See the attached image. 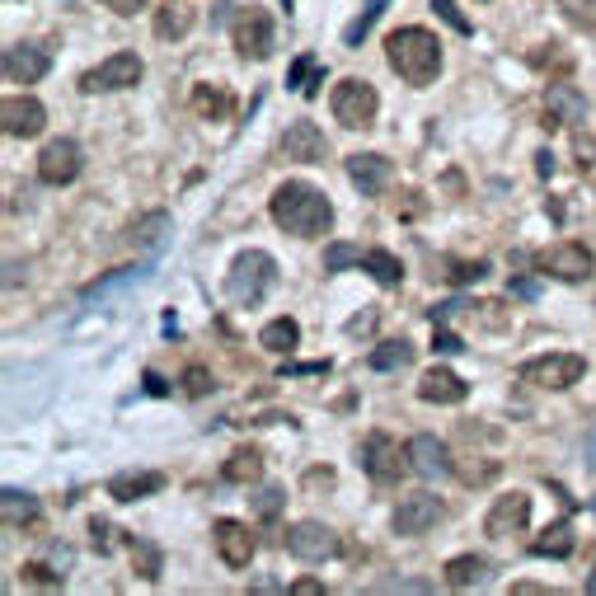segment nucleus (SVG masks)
Segmentation results:
<instances>
[{
  "mask_svg": "<svg viewBox=\"0 0 596 596\" xmlns=\"http://www.w3.org/2000/svg\"><path fill=\"white\" fill-rule=\"evenodd\" d=\"M442 517H446L442 498H432V493H409V498H399V507H395V531L399 535H423Z\"/></svg>",
  "mask_w": 596,
  "mask_h": 596,
  "instance_id": "obj_15",
  "label": "nucleus"
},
{
  "mask_svg": "<svg viewBox=\"0 0 596 596\" xmlns=\"http://www.w3.org/2000/svg\"><path fill=\"white\" fill-rule=\"evenodd\" d=\"M259 343H263V348H268V352H291V348H296V343H301V324H296V320H287V315H282V320L263 324Z\"/></svg>",
  "mask_w": 596,
  "mask_h": 596,
  "instance_id": "obj_32",
  "label": "nucleus"
},
{
  "mask_svg": "<svg viewBox=\"0 0 596 596\" xmlns=\"http://www.w3.org/2000/svg\"><path fill=\"white\" fill-rule=\"evenodd\" d=\"M582 376H587V357H578V352H545V357H531L521 367V381L535 390H568Z\"/></svg>",
  "mask_w": 596,
  "mask_h": 596,
  "instance_id": "obj_5",
  "label": "nucleus"
},
{
  "mask_svg": "<svg viewBox=\"0 0 596 596\" xmlns=\"http://www.w3.org/2000/svg\"><path fill=\"white\" fill-rule=\"evenodd\" d=\"M413 362V343L409 338H385V343H376L367 357V367L371 371H399V367H409Z\"/></svg>",
  "mask_w": 596,
  "mask_h": 596,
  "instance_id": "obj_28",
  "label": "nucleus"
},
{
  "mask_svg": "<svg viewBox=\"0 0 596 596\" xmlns=\"http://www.w3.org/2000/svg\"><path fill=\"white\" fill-rule=\"evenodd\" d=\"M535 268L559 277V282H587L592 268H596V259H592V249L578 245V240H559L554 249H545V254L535 259Z\"/></svg>",
  "mask_w": 596,
  "mask_h": 596,
  "instance_id": "obj_10",
  "label": "nucleus"
},
{
  "mask_svg": "<svg viewBox=\"0 0 596 596\" xmlns=\"http://www.w3.org/2000/svg\"><path fill=\"white\" fill-rule=\"evenodd\" d=\"M362 465L376 484H399L404 470H413L409 460V446H399L390 432H371L367 442H362Z\"/></svg>",
  "mask_w": 596,
  "mask_h": 596,
  "instance_id": "obj_6",
  "label": "nucleus"
},
{
  "mask_svg": "<svg viewBox=\"0 0 596 596\" xmlns=\"http://www.w3.org/2000/svg\"><path fill=\"white\" fill-rule=\"evenodd\" d=\"M362 259H367V254L357 245H329L324 249V268H329V273H343V268H352V263H362Z\"/></svg>",
  "mask_w": 596,
  "mask_h": 596,
  "instance_id": "obj_38",
  "label": "nucleus"
},
{
  "mask_svg": "<svg viewBox=\"0 0 596 596\" xmlns=\"http://www.w3.org/2000/svg\"><path fill=\"white\" fill-rule=\"evenodd\" d=\"M432 10H437V15H442L446 19V24H451V29H456L460 33V38H470V19H465V15H460V10H456V0H432Z\"/></svg>",
  "mask_w": 596,
  "mask_h": 596,
  "instance_id": "obj_39",
  "label": "nucleus"
},
{
  "mask_svg": "<svg viewBox=\"0 0 596 596\" xmlns=\"http://www.w3.org/2000/svg\"><path fill=\"white\" fill-rule=\"evenodd\" d=\"M193 113L202 123H226L235 118V94L226 85H193Z\"/></svg>",
  "mask_w": 596,
  "mask_h": 596,
  "instance_id": "obj_24",
  "label": "nucleus"
},
{
  "mask_svg": "<svg viewBox=\"0 0 596 596\" xmlns=\"http://www.w3.org/2000/svg\"><path fill=\"white\" fill-rule=\"evenodd\" d=\"M512 592H517V596H540V592H545V587H535V582H517Z\"/></svg>",
  "mask_w": 596,
  "mask_h": 596,
  "instance_id": "obj_51",
  "label": "nucleus"
},
{
  "mask_svg": "<svg viewBox=\"0 0 596 596\" xmlns=\"http://www.w3.org/2000/svg\"><path fill=\"white\" fill-rule=\"evenodd\" d=\"M90 535H94V550H108V521L94 517L90 521Z\"/></svg>",
  "mask_w": 596,
  "mask_h": 596,
  "instance_id": "obj_47",
  "label": "nucleus"
},
{
  "mask_svg": "<svg viewBox=\"0 0 596 596\" xmlns=\"http://www.w3.org/2000/svg\"><path fill=\"white\" fill-rule=\"evenodd\" d=\"M282 155H287V160H301V165H324V160H329V141H324V132L310 123V118H301V123L287 127Z\"/></svg>",
  "mask_w": 596,
  "mask_h": 596,
  "instance_id": "obj_17",
  "label": "nucleus"
},
{
  "mask_svg": "<svg viewBox=\"0 0 596 596\" xmlns=\"http://www.w3.org/2000/svg\"><path fill=\"white\" fill-rule=\"evenodd\" d=\"M362 268H367L381 287H399L404 282V263L390 254V249H367V259H362Z\"/></svg>",
  "mask_w": 596,
  "mask_h": 596,
  "instance_id": "obj_30",
  "label": "nucleus"
},
{
  "mask_svg": "<svg viewBox=\"0 0 596 596\" xmlns=\"http://www.w3.org/2000/svg\"><path fill=\"white\" fill-rule=\"evenodd\" d=\"M385 57L395 66V76L404 80V85H413V90L432 85L437 71H442V43H437V33L418 29V24L390 33V38H385Z\"/></svg>",
  "mask_w": 596,
  "mask_h": 596,
  "instance_id": "obj_2",
  "label": "nucleus"
},
{
  "mask_svg": "<svg viewBox=\"0 0 596 596\" xmlns=\"http://www.w3.org/2000/svg\"><path fill=\"white\" fill-rule=\"evenodd\" d=\"M212 545L216 554H221V564L226 568H249V559H254V535H249L245 521H235V517H221L212 526Z\"/></svg>",
  "mask_w": 596,
  "mask_h": 596,
  "instance_id": "obj_13",
  "label": "nucleus"
},
{
  "mask_svg": "<svg viewBox=\"0 0 596 596\" xmlns=\"http://www.w3.org/2000/svg\"><path fill=\"white\" fill-rule=\"evenodd\" d=\"M587 596H596V578H587Z\"/></svg>",
  "mask_w": 596,
  "mask_h": 596,
  "instance_id": "obj_52",
  "label": "nucleus"
},
{
  "mask_svg": "<svg viewBox=\"0 0 596 596\" xmlns=\"http://www.w3.org/2000/svg\"><path fill=\"white\" fill-rule=\"evenodd\" d=\"M47 66H52L47 47H38V43L5 47V80H10V85H38V80L47 76Z\"/></svg>",
  "mask_w": 596,
  "mask_h": 596,
  "instance_id": "obj_16",
  "label": "nucleus"
},
{
  "mask_svg": "<svg viewBox=\"0 0 596 596\" xmlns=\"http://www.w3.org/2000/svg\"><path fill=\"white\" fill-rule=\"evenodd\" d=\"M287 85H291L296 94L315 99V94H320V85H324V66H320V57H315V52H301V57L291 62V71H287Z\"/></svg>",
  "mask_w": 596,
  "mask_h": 596,
  "instance_id": "obj_27",
  "label": "nucleus"
},
{
  "mask_svg": "<svg viewBox=\"0 0 596 596\" xmlns=\"http://www.w3.org/2000/svg\"><path fill=\"white\" fill-rule=\"evenodd\" d=\"M484 559H479V554H456V559H451V564L442 568V578H446V587H451V592H470V587H479V582H484Z\"/></svg>",
  "mask_w": 596,
  "mask_h": 596,
  "instance_id": "obj_26",
  "label": "nucleus"
},
{
  "mask_svg": "<svg viewBox=\"0 0 596 596\" xmlns=\"http://www.w3.org/2000/svg\"><path fill=\"white\" fill-rule=\"evenodd\" d=\"M80 169H85V155H80V141H71V137L47 141L43 155H38V179H43V184H52V188L76 184Z\"/></svg>",
  "mask_w": 596,
  "mask_h": 596,
  "instance_id": "obj_9",
  "label": "nucleus"
},
{
  "mask_svg": "<svg viewBox=\"0 0 596 596\" xmlns=\"http://www.w3.org/2000/svg\"><path fill=\"white\" fill-rule=\"evenodd\" d=\"M198 24V10L188 5V0H165L160 10H155V38H165V43H179L188 38Z\"/></svg>",
  "mask_w": 596,
  "mask_h": 596,
  "instance_id": "obj_22",
  "label": "nucleus"
},
{
  "mask_svg": "<svg viewBox=\"0 0 596 596\" xmlns=\"http://www.w3.org/2000/svg\"><path fill=\"white\" fill-rule=\"evenodd\" d=\"M165 226H169V216H165V212L146 216V221L137 226V240H141V245H155V240H160V230H165Z\"/></svg>",
  "mask_w": 596,
  "mask_h": 596,
  "instance_id": "obj_41",
  "label": "nucleus"
},
{
  "mask_svg": "<svg viewBox=\"0 0 596 596\" xmlns=\"http://www.w3.org/2000/svg\"><path fill=\"white\" fill-rule=\"evenodd\" d=\"M592 512H596V498H592Z\"/></svg>",
  "mask_w": 596,
  "mask_h": 596,
  "instance_id": "obj_54",
  "label": "nucleus"
},
{
  "mask_svg": "<svg viewBox=\"0 0 596 596\" xmlns=\"http://www.w3.org/2000/svg\"><path fill=\"white\" fill-rule=\"evenodd\" d=\"M0 507H5V526H10V531H15V526H33V521H38V503H33L29 493L5 489Z\"/></svg>",
  "mask_w": 596,
  "mask_h": 596,
  "instance_id": "obj_33",
  "label": "nucleus"
},
{
  "mask_svg": "<svg viewBox=\"0 0 596 596\" xmlns=\"http://www.w3.org/2000/svg\"><path fill=\"white\" fill-rule=\"evenodd\" d=\"M160 489H165V474L160 470H127L108 479V498H118V503H137V498H151Z\"/></svg>",
  "mask_w": 596,
  "mask_h": 596,
  "instance_id": "obj_21",
  "label": "nucleus"
},
{
  "mask_svg": "<svg viewBox=\"0 0 596 596\" xmlns=\"http://www.w3.org/2000/svg\"><path fill=\"white\" fill-rule=\"evenodd\" d=\"M484 273H489L484 259H442V277L456 282V287H470V282H479Z\"/></svg>",
  "mask_w": 596,
  "mask_h": 596,
  "instance_id": "obj_36",
  "label": "nucleus"
},
{
  "mask_svg": "<svg viewBox=\"0 0 596 596\" xmlns=\"http://www.w3.org/2000/svg\"><path fill=\"white\" fill-rule=\"evenodd\" d=\"M141 76H146V62H141L137 52H113V57H104L94 71H85V76H80V90H85V94L132 90V85H141Z\"/></svg>",
  "mask_w": 596,
  "mask_h": 596,
  "instance_id": "obj_7",
  "label": "nucleus"
},
{
  "mask_svg": "<svg viewBox=\"0 0 596 596\" xmlns=\"http://www.w3.org/2000/svg\"><path fill=\"white\" fill-rule=\"evenodd\" d=\"M526 521H531V498L526 493H503V498H493L489 517H484V535L507 540V535L526 531Z\"/></svg>",
  "mask_w": 596,
  "mask_h": 596,
  "instance_id": "obj_14",
  "label": "nucleus"
},
{
  "mask_svg": "<svg viewBox=\"0 0 596 596\" xmlns=\"http://www.w3.org/2000/svg\"><path fill=\"white\" fill-rule=\"evenodd\" d=\"M230 38H235V52L245 62H263L273 52V19H268V10H259V5L240 10L235 24H230Z\"/></svg>",
  "mask_w": 596,
  "mask_h": 596,
  "instance_id": "obj_8",
  "label": "nucleus"
},
{
  "mask_svg": "<svg viewBox=\"0 0 596 596\" xmlns=\"http://www.w3.org/2000/svg\"><path fill=\"white\" fill-rule=\"evenodd\" d=\"M99 5H104V10H113V15L132 19V15H137V10H146L151 0H99Z\"/></svg>",
  "mask_w": 596,
  "mask_h": 596,
  "instance_id": "obj_44",
  "label": "nucleus"
},
{
  "mask_svg": "<svg viewBox=\"0 0 596 596\" xmlns=\"http://www.w3.org/2000/svg\"><path fill=\"white\" fill-rule=\"evenodd\" d=\"M390 174H395V169H390V160H385V155H376V151L348 155V179L362 188V193H381V188L390 184Z\"/></svg>",
  "mask_w": 596,
  "mask_h": 596,
  "instance_id": "obj_23",
  "label": "nucleus"
},
{
  "mask_svg": "<svg viewBox=\"0 0 596 596\" xmlns=\"http://www.w3.org/2000/svg\"><path fill=\"white\" fill-rule=\"evenodd\" d=\"M578 155H582V169H587V165H596V160H592V155H596V141L578 137Z\"/></svg>",
  "mask_w": 596,
  "mask_h": 596,
  "instance_id": "obj_48",
  "label": "nucleus"
},
{
  "mask_svg": "<svg viewBox=\"0 0 596 596\" xmlns=\"http://www.w3.org/2000/svg\"><path fill=\"white\" fill-rule=\"evenodd\" d=\"M254 512H259V517H277V512H282V489H263L259 498H254Z\"/></svg>",
  "mask_w": 596,
  "mask_h": 596,
  "instance_id": "obj_43",
  "label": "nucleus"
},
{
  "mask_svg": "<svg viewBox=\"0 0 596 596\" xmlns=\"http://www.w3.org/2000/svg\"><path fill=\"white\" fill-rule=\"evenodd\" d=\"M578 550V535H573V521H554V526H545V535L531 545V554H540V559H568V554Z\"/></svg>",
  "mask_w": 596,
  "mask_h": 596,
  "instance_id": "obj_25",
  "label": "nucleus"
},
{
  "mask_svg": "<svg viewBox=\"0 0 596 596\" xmlns=\"http://www.w3.org/2000/svg\"><path fill=\"white\" fill-rule=\"evenodd\" d=\"M324 592V582L320 578H301V582H291V596H320Z\"/></svg>",
  "mask_w": 596,
  "mask_h": 596,
  "instance_id": "obj_46",
  "label": "nucleus"
},
{
  "mask_svg": "<svg viewBox=\"0 0 596 596\" xmlns=\"http://www.w3.org/2000/svg\"><path fill=\"white\" fill-rule=\"evenodd\" d=\"M329 108H334L338 123L357 132V127L376 123V113H381V94H376V85H371V80L348 76V80H338V85H334V94H329Z\"/></svg>",
  "mask_w": 596,
  "mask_h": 596,
  "instance_id": "obj_4",
  "label": "nucleus"
},
{
  "mask_svg": "<svg viewBox=\"0 0 596 596\" xmlns=\"http://www.w3.org/2000/svg\"><path fill=\"white\" fill-rule=\"evenodd\" d=\"M291 5H296V0H287V10H291Z\"/></svg>",
  "mask_w": 596,
  "mask_h": 596,
  "instance_id": "obj_53",
  "label": "nucleus"
},
{
  "mask_svg": "<svg viewBox=\"0 0 596 596\" xmlns=\"http://www.w3.org/2000/svg\"><path fill=\"white\" fill-rule=\"evenodd\" d=\"M432 352H442V357H456V352H465V343H460V338L451 334L446 324H437V329H432Z\"/></svg>",
  "mask_w": 596,
  "mask_h": 596,
  "instance_id": "obj_40",
  "label": "nucleus"
},
{
  "mask_svg": "<svg viewBox=\"0 0 596 596\" xmlns=\"http://www.w3.org/2000/svg\"><path fill=\"white\" fill-rule=\"evenodd\" d=\"M230 479V484H254L263 474V456L254 451V446H235L230 451V460H226V470H221Z\"/></svg>",
  "mask_w": 596,
  "mask_h": 596,
  "instance_id": "obj_29",
  "label": "nucleus"
},
{
  "mask_svg": "<svg viewBox=\"0 0 596 596\" xmlns=\"http://www.w3.org/2000/svg\"><path fill=\"white\" fill-rule=\"evenodd\" d=\"M277 282V263L273 254H263V249H245V254H235V263H230L226 273V296L235 301V306L254 310L273 291Z\"/></svg>",
  "mask_w": 596,
  "mask_h": 596,
  "instance_id": "obj_3",
  "label": "nucleus"
},
{
  "mask_svg": "<svg viewBox=\"0 0 596 596\" xmlns=\"http://www.w3.org/2000/svg\"><path fill=\"white\" fill-rule=\"evenodd\" d=\"M395 212L399 216H423V193H413V188H409V193H404V202H395Z\"/></svg>",
  "mask_w": 596,
  "mask_h": 596,
  "instance_id": "obj_45",
  "label": "nucleus"
},
{
  "mask_svg": "<svg viewBox=\"0 0 596 596\" xmlns=\"http://www.w3.org/2000/svg\"><path fill=\"white\" fill-rule=\"evenodd\" d=\"M127 554H132V568H137V578H146V582L160 578V550H155L151 540H137V535H127Z\"/></svg>",
  "mask_w": 596,
  "mask_h": 596,
  "instance_id": "obj_34",
  "label": "nucleus"
},
{
  "mask_svg": "<svg viewBox=\"0 0 596 596\" xmlns=\"http://www.w3.org/2000/svg\"><path fill=\"white\" fill-rule=\"evenodd\" d=\"M146 390H151V395H165L169 385H165V381H160V376H155V371H146Z\"/></svg>",
  "mask_w": 596,
  "mask_h": 596,
  "instance_id": "obj_50",
  "label": "nucleus"
},
{
  "mask_svg": "<svg viewBox=\"0 0 596 596\" xmlns=\"http://www.w3.org/2000/svg\"><path fill=\"white\" fill-rule=\"evenodd\" d=\"M385 5H390V0H362L357 19H352L348 29H343V43H348V47H362V38H367V33L376 29V19L385 15Z\"/></svg>",
  "mask_w": 596,
  "mask_h": 596,
  "instance_id": "obj_31",
  "label": "nucleus"
},
{
  "mask_svg": "<svg viewBox=\"0 0 596 596\" xmlns=\"http://www.w3.org/2000/svg\"><path fill=\"white\" fill-rule=\"evenodd\" d=\"M0 127H5V137L29 141L47 127V108L38 104L33 94H10V99L0 104Z\"/></svg>",
  "mask_w": 596,
  "mask_h": 596,
  "instance_id": "obj_12",
  "label": "nucleus"
},
{
  "mask_svg": "<svg viewBox=\"0 0 596 596\" xmlns=\"http://www.w3.org/2000/svg\"><path fill=\"white\" fill-rule=\"evenodd\" d=\"M587 118V99H582L573 85H564V80H554L550 94H545V127H564V123H582Z\"/></svg>",
  "mask_w": 596,
  "mask_h": 596,
  "instance_id": "obj_19",
  "label": "nucleus"
},
{
  "mask_svg": "<svg viewBox=\"0 0 596 596\" xmlns=\"http://www.w3.org/2000/svg\"><path fill=\"white\" fill-rule=\"evenodd\" d=\"M535 169H540V179H550V174H554V155L540 151V155H535Z\"/></svg>",
  "mask_w": 596,
  "mask_h": 596,
  "instance_id": "obj_49",
  "label": "nucleus"
},
{
  "mask_svg": "<svg viewBox=\"0 0 596 596\" xmlns=\"http://www.w3.org/2000/svg\"><path fill=\"white\" fill-rule=\"evenodd\" d=\"M184 390H188V395H207V390H212V376H207V367H188L184 371Z\"/></svg>",
  "mask_w": 596,
  "mask_h": 596,
  "instance_id": "obj_42",
  "label": "nucleus"
},
{
  "mask_svg": "<svg viewBox=\"0 0 596 596\" xmlns=\"http://www.w3.org/2000/svg\"><path fill=\"white\" fill-rule=\"evenodd\" d=\"M531 66H535V71H554V76H568V71H573V57H568L559 43H540V47L531 52Z\"/></svg>",
  "mask_w": 596,
  "mask_h": 596,
  "instance_id": "obj_35",
  "label": "nucleus"
},
{
  "mask_svg": "<svg viewBox=\"0 0 596 596\" xmlns=\"http://www.w3.org/2000/svg\"><path fill=\"white\" fill-rule=\"evenodd\" d=\"M465 395H470V385L446 367L423 371V381H418V399L423 404H465Z\"/></svg>",
  "mask_w": 596,
  "mask_h": 596,
  "instance_id": "obj_20",
  "label": "nucleus"
},
{
  "mask_svg": "<svg viewBox=\"0 0 596 596\" xmlns=\"http://www.w3.org/2000/svg\"><path fill=\"white\" fill-rule=\"evenodd\" d=\"M409 460H413V474H423V479H446V474H451V451H446V442H437L432 432H418V437H413Z\"/></svg>",
  "mask_w": 596,
  "mask_h": 596,
  "instance_id": "obj_18",
  "label": "nucleus"
},
{
  "mask_svg": "<svg viewBox=\"0 0 596 596\" xmlns=\"http://www.w3.org/2000/svg\"><path fill=\"white\" fill-rule=\"evenodd\" d=\"M19 578H24V587H38V592H62V573H52L43 564H24Z\"/></svg>",
  "mask_w": 596,
  "mask_h": 596,
  "instance_id": "obj_37",
  "label": "nucleus"
},
{
  "mask_svg": "<svg viewBox=\"0 0 596 596\" xmlns=\"http://www.w3.org/2000/svg\"><path fill=\"white\" fill-rule=\"evenodd\" d=\"M287 550L301 559V564H324L338 554V535L324 526V521H296L287 531Z\"/></svg>",
  "mask_w": 596,
  "mask_h": 596,
  "instance_id": "obj_11",
  "label": "nucleus"
},
{
  "mask_svg": "<svg viewBox=\"0 0 596 596\" xmlns=\"http://www.w3.org/2000/svg\"><path fill=\"white\" fill-rule=\"evenodd\" d=\"M268 212H273L277 226L287 230V235H296V240H320L324 230L334 226V202L324 198L315 184H306V179H287V184L273 193Z\"/></svg>",
  "mask_w": 596,
  "mask_h": 596,
  "instance_id": "obj_1",
  "label": "nucleus"
}]
</instances>
